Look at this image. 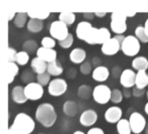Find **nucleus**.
<instances>
[{
    "label": "nucleus",
    "mask_w": 148,
    "mask_h": 134,
    "mask_svg": "<svg viewBox=\"0 0 148 134\" xmlns=\"http://www.w3.org/2000/svg\"><path fill=\"white\" fill-rule=\"evenodd\" d=\"M21 79L23 82H25L27 85L34 82V80H35V72H34V70H31V69L25 70L21 73Z\"/></svg>",
    "instance_id": "obj_34"
},
{
    "label": "nucleus",
    "mask_w": 148,
    "mask_h": 134,
    "mask_svg": "<svg viewBox=\"0 0 148 134\" xmlns=\"http://www.w3.org/2000/svg\"><path fill=\"white\" fill-rule=\"evenodd\" d=\"M31 67L35 73H37V74H42V73L47 72L48 63L44 61V60L40 59L39 57H35V58H33V60L31 61Z\"/></svg>",
    "instance_id": "obj_19"
},
{
    "label": "nucleus",
    "mask_w": 148,
    "mask_h": 134,
    "mask_svg": "<svg viewBox=\"0 0 148 134\" xmlns=\"http://www.w3.org/2000/svg\"><path fill=\"white\" fill-rule=\"evenodd\" d=\"M130 126H131L132 132L135 134H139L143 132L146 128V119L143 115H141L138 112H134L130 115L129 118Z\"/></svg>",
    "instance_id": "obj_8"
},
{
    "label": "nucleus",
    "mask_w": 148,
    "mask_h": 134,
    "mask_svg": "<svg viewBox=\"0 0 148 134\" xmlns=\"http://www.w3.org/2000/svg\"><path fill=\"white\" fill-rule=\"evenodd\" d=\"M122 72H123V71H122L121 68L118 67V66H116V67H114L113 68V76H115V77L121 76Z\"/></svg>",
    "instance_id": "obj_43"
},
{
    "label": "nucleus",
    "mask_w": 148,
    "mask_h": 134,
    "mask_svg": "<svg viewBox=\"0 0 148 134\" xmlns=\"http://www.w3.org/2000/svg\"><path fill=\"white\" fill-rule=\"evenodd\" d=\"M127 15L124 12L115 11L111 14V31L115 35H123L127 31Z\"/></svg>",
    "instance_id": "obj_4"
},
{
    "label": "nucleus",
    "mask_w": 148,
    "mask_h": 134,
    "mask_svg": "<svg viewBox=\"0 0 148 134\" xmlns=\"http://www.w3.org/2000/svg\"><path fill=\"white\" fill-rule=\"evenodd\" d=\"M17 52L13 48H8V61L9 62H15L16 59Z\"/></svg>",
    "instance_id": "obj_40"
},
{
    "label": "nucleus",
    "mask_w": 148,
    "mask_h": 134,
    "mask_svg": "<svg viewBox=\"0 0 148 134\" xmlns=\"http://www.w3.org/2000/svg\"><path fill=\"white\" fill-rule=\"evenodd\" d=\"M56 46V41L52 37H44L42 40V47L47 49H53Z\"/></svg>",
    "instance_id": "obj_37"
},
{
    "label": "nucleus",
    "mask_w": 148,
    "mask_h": 134,
    "mask_svg": "<svg viewBox=\"0 0 148 134\" xmlns=\"http://www.w3.org/2000/svg\"><path fill=\"white\" fill-rule=\"evenodd\" d=\"M36 78H37V82H39L43 87L49 85L50 82H51V75L48 72L42 73V74H37Z\"/></svg>",
    "instance_id": "obj_35"
},
{
    "label": "nucleus",
    "mask_w": 148,
    "mask_h": 134,
    "mask_svg": "<svg viewBox=\"0 0 148 134\" xmlns=\"http://www.w3.org/2000/svg\"><path fill=\"white\" fill-rule=\"evenodd\" d=\"M73 134H85L84 132H82V131H75Z\"/></svg>",
    "instance_id": "obj_51"
},
{
    "label": "nucleus",
    "mask_w": 148,
    "mask_h": 134,
    "mask_svg": "<svg viewBox=\"0 0 148 134\" xmlns=\"http://www.w3.org/2000/svg\"><path fill=\"white\" fill-rule=\"evenodd\" d=\"M117 131L119 134H131L132 129L131 126H130L129 120L122 118L117 123Z\"/></svg>",
    "instance_id": "obj_24"
},
{
    "label": "nucleus",
    "mask_w": 148,
    "mask_h": 134,
    "mask_svg": "<svg viewBox=\"0 0 148 134\" xmlns=\"http://www.w3.org/2000/svg\"><path fill=\"white\" fill-rule=\"evenodd\" d=\"M122 115H123V111L120 107L114 106L111 107L106 111L105 113V119L107 122L112 124L118 123L120 120L122 119Z\"/></svg>",
    "instance_id": "obj_14"
},
{
    "label": "nucleus",
    "mask_w": 148,
    "mask_h": 134,
    "mask_svg": "<svg viewBox=\"0 0 148 134\" xmlns=\"http://www.w3.org/2000/svg\"><path fill=\"white\" fill-rule=\"evenodd\" d=\"M75 19H76V15L73 12H61L59 14V21L67 25H73Z\"/></svg>",
    "instance_id": "obj_29"
},
{
    "label": "nucleus",
    "mask_w": 148,
    "mask_h": 134,
    "mask_svg": "<svg viewBox=\"0 0 148 134\" xmlns=\"http://www.w3.org/2000/svg\"><path fill=\"white\" fill-rule=\"evenodd\" d=\"M107 14V12H95V15L97 17H103Z\"/></svg>",
    "instance_id": "obj_48"
},
{
    "label": "nucleus",
    "mask_w": 148,
    "mask_h": 134,
    "mask_svg": "<svg viewBox=\"0 0 148 134\" xmlns=\"http://www.w3.org/2000/svg\"><path fill=\"white\" fill-rule=\"evenodd\" d=\"M25 93L27 100L38 101L44 96V87L39 82H32L25 87Z\"/></svg>",
    "instance_id": "obj_10"
},
{
    "label": "nucleus",
    "mask_w": 148,
    "mask_h": 134,
    "mask_svg": "<svg viewBox=\"0 0 148 134\" xmlns=\"http://www.w3.org/2000/svg\"><path fill=\"white\" fill-rule=\"evenodd\" d=\"M37 57L44 60L47 63H51L57 60V52L54 49H47V48L41 47L37 51Z\"/></svg>",
    "instance_id": "obj_15"
},
{
    "label": "nucleus",
    "mask_w": 148,
    "mask_h": 134,
    "mask_svg": "<svg viewBox=\"0 0 148 134\" xmlns=\"http://www.w3.org/2000/svg\"><path fill=\"white\" fill-rule=\"evenodd\" d=\"M97 121V113L95 110H86L83 113H81V116L79 118V122L82 126L85 127H90L95 125Z\"/></svg>",
    "instance_id": "obj_13"
},
{
    "label": "nucleus",
    "mask_w": 148,
    "mask_h": 134,
    "mask_svg": "<svg viewBox=\"0 0 148 134\" xmlns=\"http://www.w3.org/2000/svg\"><path fill=\"white\" fill-rule=\"evenodd\" d=\"M145 134H148V123L146 125V128H145Z\"/></svg>",
    "instance_id": "obj_52"
},
{
    "label": "nucleus",
    "mask_w": 148,
    "mask_h": 134,
    "mask_svg": "<svg viewBox=\"0 0 148 134\" xmlns=\"http://www.w3.org/2000/svg\"><path fill=\"white\" fill-rule=\"evenodd\" d=\"M121 43L115 37L111 38L103 45H101V52L107 56H114L121 50Z\"/></svg>",
    "instance_id": "obj_11"
},
{
    "label": "nucleus",
    "mask_w": 148,
    "mask_h": 134,
    "mask_svg": "<svg viewBox=\"0 0 148 134\" xmlns=\"http://www.w3.org/2000/svg\"><path fill=\"white\" fill-rule=\"evenodd\" d=\"M27 12H16L15 19L13 21V23L16 27H23L25 25H27Z\"/></svg>",
    "instance_id": "obj_27"
},
{
    "label": "nucleus",
    "mask_w": 148,
    "mask_h": 134,
    "mask_svg": "<svg viewBox=\"0 0 148 134\" xmlns=\"http://www.w3.org/2000/svg\"><path fill=\"white\" fill-rule=\"evenodd\" d=\"M135 37L140 41V43H148V35L144 27H137L135 29Z\"/></svg>",
    "instance_id": "obj_33"
},
{
    "label": "nucleus",
    "mask_w": 148,
    "mask_h": 134,
    "mask_svg": "<svg viewBox=\"0 0 148 134\" xmlns=\"http://www.w3.org/2000/svg\"><path fill=\"white\" fill-rule=\"evenodd\" d=\"M50 35L53 39L58 40V42H61L65 40L69 36V30L68 25L60 21H55L50 25Z\"/></svg>",
    "instance_id": "obj_6"
},
{
    "label": "nucleus",
    "mask_w": 148,
    "mask_h": 134,
    "mask_svg": "<svg viewBox=\"0 0 148 134\" xmlns=\"http://www.w3.org/2000/svg\"><path fill=\"white\" fill-rule=\"evenodd\" d=\"M15 15H16V12H9V14L7 15V21H14Z\"/></svg>",
    "instance_id": "obj_47"
},
{
    "label": "nucleus",
    "mask_w": 148,
    "mask_h": 134,
    "mask_svg": "<svg viewBox=\"0 0 148 134\" xmlns=\"http://www.w3.org/2000/svg\"><path fill=\"white\" fill-rule=\"evenodd\" d=\"M29 53H27L25 51L17 52L16 59H15V63H16L17 65L25 66L29 63Z\"/></svg>",
    "instance_id": "obj_32"
},
{
    "label": "nucleus",
    "mask_w": 148,
    "mask_h": 134,
    "mask_svg": "<svg viewBox=\"0 0 148 134\" xmlns=\"http://www.w3.org/2000/svg\"><path fill=\"white\" fill-rule=\"evenodd\" d=\"M91 63H92V65H95V67H99V66H101V61L99 58H93L92 61H91Z\"/></svg>",
    "instance_id": "obj_44"
},
{
    "label": "nucleus",
    "mask_w": 148,
    "mask_h": 134,
    "mask_svg": "<svg viewBox=\"0 0 148 134\" xmlns=\"http://www.w3.org/2000/svg\"><path fill=\"white\" fill-rule=\"evenodd\" d=\"M144 111H145V113L148 115V103H146L145 107H144Z\"/></svg>",
    "instance_id": "obj_50"
},
{
    "label": "nucleus",
    "mask_w": 148,
    "mask_h": 134,
    "mask_svg": "<svg viewBox=\"0 0 148 134\" xmlns=\"http://www.w3.org/2000/svg\"><path fill=\"white\" fill-rule=\"evenodd\" d=\"M112 91L108 85H99L92 89V98L95 103L99 105H106L111 101Z\"/></svg>",
    "instance_id": "obj_7"
},
{
    "label": "nucleus",
    "mask_w": 148,
    "mask_h": 134,
    "mask_svg": "<svg viewBox=\"0 0 148 134\" xmlns=\"http://www.w3.org/2000/svg\"><path fill=\"white\" fill-rule=\"evenodd\" d=\"M11 99L16 104H25L27 101V98L25 97V87L21 85H16L11 91Z\"/></svg>",
    "instance_id": "obj_18"
},
{
    "label": "nucleus",
    "mask_w": 148,
    "mask_h": 134,
    "mask_svg": "<svg viewBox=\"0 0 148 134\" xmlns=\"http://www.w3.org/2000/svg\"><path fill=\"white\" fill-rule=\"evenodd\" d=\"M68 89V85L65 79L63 78H55L51 80L48 87V93L52 97H60L64 95Z\"/></svg>",
    "instance_id": "obj_9"
},
{
    "label": "nucleus",
    "mask_w": 148,
    "mask_h": 134,
    "mask_svg": "<svg viewBox=\"0 0 148 134\" xmlns=\"http://www.w3.org/2000/svg\"><path fill=\"white\" fill-rule=\"evenodd\" d=\"M73 42H74L73 35L69 34V36H68V37L66 38L65 40L59 42V45H60V47L63 48V49H68V48H70L72 45H73Z\"/></svg>",
    "instance_id": "obj_39"
},
{
    "label": "nucleus",
    "mask_w": 148,
    "mask_h": 134,
    "mask_svg": "<svg viewBox=\"0 0 148 134\" xmlns=\"http://www.w3.org/2000/svg\"><path fill=\"white\" fill-rule=\"evenodd\" d=\"M63 71L64 69L59 60H55V61L51 62V63H48L47 72L51 76H59V75H61L63 73Z\"/></svg>",
    "instance_id": "obj_21"
},
{
    "label": "nucleus",
    "mask_w": 148,
    "mask_h": 134,
    "mask_svg": "<svg viewBox=\"0 0 148 134\" xmlns=\"http://www.w3.org/2000/svg\"><path fill=\"white\" fill-rule=\"evenodd\" d=\"M86 58V52L81 48H75L69 54V59L73 64H82L85 62Z\"/></svg>",
    "instance_id": "obj_17"
},
{
    "label": "nucleus",
    "mask_w": 148,
    "mask_h": 134,
    "mask_svg": "<svg viewBox=\"0 0 148 134\" xmlns=\"http://www.w3.org/2000/svg\"><path fill=\"white\" fill-rule=\"evenodd\" d=\"M132 67L137 71H146L148 69V59L143 56H138L132 61Z\"/></svg>",
    "instance_id": "obj_20"
},
{
    "label": "nucleus",
    "mask_w": 148,
    "mask_h": 134,
    "mask_svg": "<svg viewBox=\"0 0 148 134\" xmlns=\"http://www.w3.org/2000/svg\"><path fill=\"white\" fill-rule=\"evenodd\" d=\"M80 71L82 74L87 75L89 73H92V63L90 61H85L80 65Z\"/></svg>",
    "instance_id": "obj_38"
},
{
    "label": "nucleus",
    "mask_w": 148,
    "mask_h": 134,
    "mask_svg": "<svg viewBox=\"0 0 148 134\" xmlns=\"http://www.w3.org/2000/svg\"><path fill=\"white\" fill-rule=\"evenodd\" d=\"M63 113L68 117H74L78 113L77 104L73 101H67L63 105Z\"/></svg>",
    "instance_id": "obj_22"
},
{
    "label": "nucleus",
    "mask_w": 148,
    "mask_h": 134,
    "mask_svg": "<svg viewBox=\"0 0 148 134\" xmlns=\"http://www.w3.org/2000/svg\"><path fill=\"white\" fill-rule=\"evenodd\" d=\"M83 16H84V19L91 21V19L95 17V13H92V12H84V13H83Z\"/></svg>",
    "instance_id": "obj_45"
},
{
    "label": "nucleus",
    "mask_w": 148,
    "mask_h": 134,
    "mask_svg": "<svg viewBox=\"0 0 148 134\" xmlns=\"http://www.w3.org/2000/svg\"><path fill=\"white\" fill-rule=\"evenodd\" d=\"M141 46H140V41L135 37V36H127L124 40L123 44L121 46V50L126 56L128 57H133V56L138 55L140 52Z\"/></svg>",
    "instance_id": "obj_5"
},
{
    "label": "nucleus",
    "mask_w": 148,
    "mask_h": 134,
    "mask_svg": "<svg viewBox=\"0 0 148 134\" xmlns=\"http://www.w3.org/2000/svg\"><path fill=\"white\" fill-rule=\"evenodd\" d=\"M77 95L80 99L87 100L90 98V96L92 95V91H91V87L89 85H82L78 87V91H77Z\"/></svg>",
    "instance_id": "obj_30"
},
{
    "label": "nucleus",
    "mask_w": 148,
    "mask_h": 134,
    "mask_svg": "<svg viewBox=\"0 0 148 134\" xmlns=\"http://www.w3.org/2000/svg\"><path fill=\"white\" fill-rule=\"evenodd\" d=\"M146 97H147V99H148V91H146Z\"/></svg>",
    "instance_id": "obj_53"
},
{
    "label": "nucleus",
    "mask_w": 148,
    "mask_h": 134,
    "mask_svg": "<svg viewBox=\"0 0 148 134\" xmlns=\"http://www.w3.org/2000/svg\"><path fill=\"white\" fill-rule=\"evenodd\" d=\"M29 19H39V21H44V19H48L50 16L49 11H44V10H33L27 12Z\"/></svg>",
    "instance_id": "obj_28"
},
{
    "label": "nucleus",
    "mask_w": 148,
    "mask_h": 134,
    "mask_svg": "<svg viewBox=\"0 0 148 134\" xmlns=\"http://www.w3.org/2000/svg\"><path fill=\"white\" fill-rule=\"evenodd\" d=\"M35 128L36 123L31 116L19 113L15 116L12 125L8 128V134H31Z\"/></svg>",
    "instance_id": "obj_1"
},
{
    "label": "nucleus",
    "mask_w": 148,
    "mask_h": 134,
    "mask_svg": "<svg viewBox=\"0 0 148 134\" xmlns=\"http://www.w3.org/2000/svg\"><path fill=\"white\" fill-rule=\"evenodd\" d=\"M144 29H145L146 33H147V35H148V19H146L145 23H144Z\"/></svg>",
    "instance_id": "obj_49"
},
{
    "label": "nucleus",
    "mask_w": 148,
    "mask_h": 134,
    "mask_svg": "<svg viewBox=\"0 0 148 134\" xmlns=\"http://www.w3.org/2000/svg\"><path fill=\"white\" fill-rule=\"evenodd\" d=\"M92 78L93 80L97 81V82H103L106 81L110 76V70L106 67V66H99L95 67L92 71Z\"/></svg>",
    "instance_id": "obj_16"
},
{
    "label": "nucleus",
    "mask_w": 148,
    "mask_h": 134,
    "mask_svg": "<svg viewBox=\"0 0 148 134\" xmlns=\"http://www.w3.org/2000/svg\"><path fill=\"white\" fill-rule=\"evenodd\" d=\"M148 85V74L146 71H138L136 73V82L135 87L137 89H144Z\"/></svg>",
    "instance_id": "obj_23"
},
{
    "label": "nucleus",
    "mask_w": 148,
    "mask_h": 134,
    "mask_svg": "<svg viewBox=\"0 0 148 134\" xmlns=\"http://www.w3.org/2000/svg\"><path fill=\"white\" fill-rule=\"evenodd\" d=\"M36 120L44 127H52L57 120V113L55 108L49 103L41 104L36 111Z\"/></svg>",
    "instance_id": "obj_2"
},
{
    "label": "nucleus",
    "mask_w": 148,
    "mask_h": 134,
    "mask_svg": "<svg viewBox=\"0 0 148 134\" xmlns=\"http://www.w3.org/2000/svg\"><path fill=\"white\" fill-rule=\"evenodd\" d=\"M86 134H105V132H103V130L101 129V128L93 127V128H91V129H89Z\"/></svg>",
    "instance_id": "obj_42"
},
{
    "label": "nucleus",
    "mask_w": 148,
    "mask_h": 134,
    "mask_svg": "<svg viewBox=\"0 0 148 134\" xmlns=\"http://www.w3.org/2000/svg\"><path fill=\"white\" fill-rule=\"evenodd\" d=\"M99 29L93 27L89 21H80L76 27V37L90 45L97 44Z\"/></svg>",
    "instance_id": "obj_3"
},
{
    "label": "nucleus",
    "mask_w": 148,
    "mask_h": 134,
    "mask_svg": "<svg viewBox=\"0 0 148 134\" xmlns=\"http://www.w3.org/2000/svg\"><path fill=\"white\" fill-rule=\"evenodd\" d=\"M23 51H25L27 53L32 54V53H37V51L39 50V47H38V44L36 41L34 40H27V42H25L23 45Z\"/></svg>",
    "instance_id": "obj_31"
},
{
    "label": "nucleus",
    "mask_w": 148,
    "mask_h": 134,
    "mask_svg": "<svg viewBox=\"0 0 148 134\" xmlns=\"http://www.w3.org/2000/svg\"><path fill=\"white\" fill-rule=\"evenodd\" d=\"M29 32L33 34L40 33L42 30L44 29V23L43 21H39V19H29V23L27 25Z\"/></svg>",
    "instance_id": "obj_25"
},
{
    "label": "nucleus",
    "mask_w": 148,
    "mask_h": 134,
    "mask_svg": "<svg viewBox=\"0 0 148 134\" xmlns=\"http://www.w3.org/2000/svg\"><path fill=\"white\" fill-rule=\"evenodd\" d=\"M132 93H133L134 97L140 98V97H142L144 93H145V91H144V89H137V87H135V89H133V91H132Z\"/></svg>",
    "instance_id": "obj_41"
},
{
    "label": "nucleus",
    "mask_w": 148,
    "mask_h": 134,
    "mask_svg": "<svg viewBox=\"0 0 148 134\" xmlns=\"http://www.w3.org/2000/svg\"><path fill=\"white\" fill-rule=\"evenodd\" d=\"M19 72V68L18 65H17L15 62H8V85L13 82L14 80V77L18 74Z\"/></svg>",
    "instance_id": "obj_26"
},
{
    "label": "nucleus",
    "mask_w": 148,
    "mask_h": 134,
    "mask_svg": "<svg viewBox=\"0 0 148 134\" xmlns=\"http://www.w3.org/2000/svg\"><path fill=\"white\" fill-rule=\"evenodd\" d=\"M123 95H124V97H125V98H130L132 95H133V93H132V91H130V89H125L123 91Z\"/></svg>",
    "instance_id": "obj_46"
},
{
    "label": "nucleus",
    "mask_w": 148,
    "mask_h": 134,
    "mask_svg": "<svg viewBox=\"0 0 148 134\" xmlns=\"http://www.w3.org/2000/svg\"><path fill=\"white\" fill-rule=\"evenodd\" d=\"M124 98L123 91H121L120 89H114L112 91V97H111V101L113 102L114 104H119L122 102Z\"/></svg>",
    "instance_id": "obj_36"
},
{
    "label": "nucleus",
    "mask_w": 148,
    "mask_h": 134,
    "mask_svg": "<svg viewBox=\"0 0 148 134\" xmlns=\"http://www.w3.org/2000/svg\"><path fill=\"white\" fill-rule=\"evenodd\" d=\"M136 82V73L133 69H125L120 76V83L125 89H131L135 87Z\"/></svg>",
    "instance_id": "obj_12"
}]
</instances>
